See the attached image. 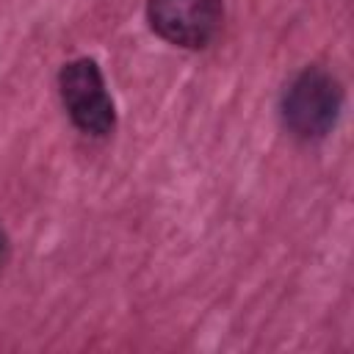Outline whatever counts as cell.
Listing matches in <instances>:
<instances>
[{"instance_id": "cell-1", "label": "cell", "mask_w": 354, "mask_h": 354, "mask_svg": "<svg viewBox=\"0 0 354 354\" xmlns=\"http://www.w3.org/2000/svg\"><path fill=\"white\" fill-rule=\"evenodd\" d=\"M343 88L321 66H307L299 72L282 94V122L285 127L304 141L324 138L340 116Z\"/></svg>"}, {"instance_id": "cell-2", "label": "cell", "mask_w": 354, "mask_h": 354, "mask_svg": "<svg viewBox=\"0 0 354 354\" xmlns=\"http://www.w3.org/2000/svg\"><path fill=\"white\" fill-rule=\"evenodd\" d=\"M58 88H61L64 108L77 130L102 138L116 127L113 100L105 91V80L97 61L75 58L64 64L58 75Z\"/></svg>"}, {"instance_id": "cell-3", "label": "cell", "mask_w": 354, "mask_h": 354, "mask_svg": "<svg viewBox=\"0 0 354 354\" xmlns=\"http://www.w3.org/2000/svg\"><path fill=\"white\" fill-rule=\"evenodd\" d=\"M147 19L152 30L177 47H207L224 22L221 0H149Z\"/></svg>"}, {"instance_id": "cell-4", "label": "cell", "mask_w": 354, "mask_h": 354, "mask_svg": "<svg viewBox=\"0 0 354 354\" xmlns=\"http://www.w3.org/2000/svg\"><path fill=\"white\" fill-rule=\"evenodd\" d=\"M3 252H6V238H3V232H0V260H3Z\"/></svg>"}]
</instances>
